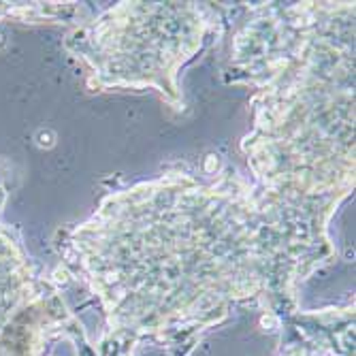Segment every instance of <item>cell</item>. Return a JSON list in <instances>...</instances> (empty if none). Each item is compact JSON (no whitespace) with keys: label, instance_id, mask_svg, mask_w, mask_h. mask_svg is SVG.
Segmentation results:
<instances>
[{"label":"cell","instance_id":"6da1fadb","mask_svg":"<svg viewBox=\"0 0 356 356\" xmlns=\"http://www.w3.org/2000/svg\"><path fill=\"white\" fill-rule=\"evenodd\" d=\"M7 190L0 184V356H49L54 341L79 333L60 288L30 261L3 220Z\"/></svg>","mask_w":356,"mask_h":356},{"label":"cell","instance_id":"7a4b0ae2","mask_svg":"<svg viewBox=\"0 0 356 356\" xmlns=\"http://www.w3.org/2000/svg\"><path fill=\"white\" fill-rule=\"evenodd\" d=\"M282 356H318V352L312 348H288Z\"/></svg>","mask_w":356,"mask_h":356},{"label":"cell","instance_id":"3957f363","mask_svg":"<svg viewBox=\"0 0 356 356\" xmlns=\"http://www.w3.org/2000/svg\"><path fill=\"white\" fill-rule=\"evenodd\" d=\"M0 17H15L17 19V5L15 3H0Z\"/></svg>","mask_w":356,"mask_h":356}]
</instances>
